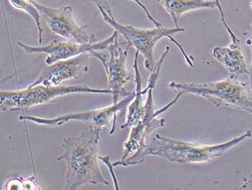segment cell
Instances as JSON below:
<instances>
[{"instance_id":"cell-6","label":"cell","mask_w":252,"mask_h":190,"mask_svg":"<svg viewBox=\"0 0 252 190\" xmlns=\"http://www.w3.org/2000/svg\"><path fill=\"white\" fill-rule=\"evenodd\" d=\"M103 93L113 94L110 89H97L86 85L46 86L38 85L23 90H1L0 108L2 112L25 111L31 107L55 101L57 98L72 93Z\"/></svg>"},{"instance_id":"cell-13","label":"cell","mask_w":252,"mask_h":190,"mask_svg":"<svg viewBox=\"0 0 252 190\" xmlns=\"http://www.w3.org/2000/svg\"><path fill=\"white\" fill-rule=\"evenodd\" d=\"M138 54L139 52L136 51V54H135L134 64H133V69L135 72V83H136L135 96L133 100L130 101V104L127 106L126 122L121 126L122 130L135 125L142 118L145 113L146 105L145 103L144 102L143 96L148 93V90L150 88V85L148 83L145 89L142 90L143 79L138 66Z\"/></svg>"},{"instance_id":"cell-7","label":"cell","mask_w":252,"mask_h":190,"mask_svg":"<svg viewBox=\"0 0 252 190\" xmlns=\"http://www.w3.org/2000/svg\"><path fill=\"white\" fill-rule=\"evenodd\" d=\"M135 96L134 93H131L129 96L124 97L122 100L118 101L117 104H113L110 107L105 108L98 109V110L87 111V112H78V113L67 114L62 115L52 119H46V118L37 117L33 116H26L20 115L19 120L31 121L35 124L40 125L46 126H59L63 125L70 121H79L86 123L89 127H96V128L103 129L108 125L112 119H113V126L110 131V135L114 134L116 130V124L117 120V114L121 112L126 106H128L130 101L133 100Z\"/></svg>"},{"instance_id":"cell-20","label":"cell","mask_w":252,"mask_h":190,"mask_svg":"<svg viewBox=\"0 0 252 190\" xmlns=\"http://www.w3.org/2000/svg\"><path fill=\"white\" fill-rule=\"evenodd\" d=\"M215 1H216V4H217L218 9H219V12H220V20H221L222 23H223V26H225V29H226L228 34H231L233 31L231 30V28L229 27L228 23H227L226 20L225 19V15H224L223 8H222L220 1H219V0H215Z\"/></svg>"},{"instance_id":"cell-4","label":"cell","mask_w":252,"mask_h":190,"mask_svg":"<svg viewBox=\"0 0 252 190\" xmlns=\"http://www.w3.org/2000/svg\"><path fill=\"white\" fill-rule=\"evenodd\" d=\"M169 49H170L169 46H166L162 55L155 65V69L151 72L152 73L148 81V83L150 85V88L148 90L147 98L145 102V113L142 118L130 128L128 138L124 144V153L121 160L126 159L130 155H133L135 152L144 149L146 145L147 144L146 141L149 139L151 134L154 131L161 128L164 126V118H158V116L172 108L175 104H177L180 97L184 94L183 92H179L175 99L168 103L162 108H156L155 101H154L153 90L159 77L161 66L164 63L166 56L169 54Z\"/></svg>"},{"instance_id":"cell-9","label":"cell","mask_w":252,"mask_h":190,"mask_svg":"<svg viewBox=\"0 0 252 190\" xmlns=\"http://www.w3.org/2000/svg\"><path fill=\"white\" fill-rule=\"evenodd\" d=\"M40 12L51 31L56 35L66 38L68 41L75 42L80 44H89L97 42L93 34H88L81 27L73 16L71 6L53 8L43 5L35 0H30Z\"/></svg>"},{"instance_id":"cell-5","label":"cell","mask_w":252,"mask_h":190,"mask_svg":"<svg viewBox=\"0 0 252 190\" xmlns=\"http://www.w3.org/2000/svg\"><path fill=\"white\" fill-rule=\"evenodd\" d=\"M169 87L183 93L200 96L216 107H232L252 114L251 88L250 89L247 84L233 77L200 84L172 81L169 82Z\"/></svg>"},{"instance_id":"cell-18","label":"cell","mask_w":252,"mask_h":190,"mask_svg":"<svg viewBox=\"0 0 252 190\" xmlns=\"http://www.w3.org/2000/svg\"><path fill=\"white\" fill-rule=\"evenodd\" d=\"M130 1H134L135 3H136L145 12L146 16H147L148 19L150 20L151 22L155 24V26L157 27H161L163 26L160 22H158V20H156L155 18H154L153 15L149 12V10H148L147 7H146L145 4L144 3L141 2L140 0H130Z\"/></svg>"},{"instance_id":"cell-10","label":"cell","mask_w":252,"mask_h":190,"mask_svg":"<svg viewBox=\"0 0 252 190\" xmlns=\"http://www.w3.org/2000/svg\"><path fill=\"white\" fill-rule=\"evenodd\" d=\"M118 37V33L114 31L111 37L102 40L89 44H80L72 41H59L54 40L46 46H33L26 43L18 42V44L27 54H47L46 65H51L61 60H68L77 57L85 53H90L93 51H104L107 49L109 45L113 43Z\"/></svg>"},{"instance_id":"cell-21","label":"cell","mask_w":252,"mask_h":190,"mask_svg":"<svg viewBox=\"0 0 252 190\" xmlns=\"http://www.w3.org/2000/svg\"><path fill=\"white\" fill-rule=\"evenodd\" d=\"M246 43L247 46H250V49H251L252 54V25L250 29H249L248 32H247V38L246 40ZM250 88H251L252 92V62L251 65V69L250 70Z\"/></svg>"},{"instance_id":"cell-12","label":"cell","mask_w":252,"mask_h":190,"mask_svg":"<svg viewBox=\"0 0 252 190\" xmlns=\"http://www.w3.org/2000/svg\"><path fill=\"white\" fill-rule=\"evenodd\" d=\"M231 39V42L228 46L214 48L212 57L236 77L250 75V70L241 47L240 38L236 35Z\"/></svg>"},{"instance_id":"cell-22","label":"cell","mask_w":252,"mask_h":190,"mask_svg":"<svg viewBox=\"0 0 252 190\" xmlns=\"http://www.w3.org/2000/svg\"><path fill=\"white\" fill-rule=\"evenodd\" d=\"M251 7H252V2H251Z\"/></svg>"},{"instance_id":"cell-11","label":"cell","mask_w":252,"mask_h":190,"mask_svg":"<svg viewBox=\"0 0 252 190\" xmlns=\"http://www.w3.org/2000/svg\"><path fill=\"white\" fill-rule=\"evenodd\" d=\"M92 57L90 53H85L68 60H61L42 70L40 76L29 86L43 85L57 86L63 81L80 78L88 71V62Z\"/></svg>"},{"instance_id":"cell-17","label":"cell","mask_w":252,"mask_h":190,"mask_svg":"<svg viewBox=\"0 0 252 190\" xmlns=\"http://www.w3.org/2000/svg\"><path fill=\"white\" fill-rule=\"evenodd\" d=\"M99 159L102 160L104 163L108 167L109 170H110V174H111L112 178H113V183H114L115 188H116V190H119V187H118V180H117L116 174H115L114 170H113V163H111L110 160V157L109 156H99Z\"/></svg>"},{"instance_id":"cell-16","label":"cell","mask_w":252,"mask_h":190,"mask_svg":"<svg viewBox=\"0 0 252 190\" xmlns=\"http://www.w3.org/2000/svg\"><path fill=\"white\" fill-rule=\"evenodd\" d=\"M3 189L6 190H40L36 179L32 177L29 178L23 177H15L7 180L4 185Z\"/></svg>"},{"instance_id":"cell-14","label":"cell","mask_w":252,"mask_h":190,"mask_svg":"<svg viewBox=\"0 0 252 190\" xmlns=\"http://www.w3.org/2000/svg\"><path fill=\"white\" fill-rule=\"evenodd\" d=\"M173 20L175 27L180 17L190 11L217 7L215 0H158Z\"/></svg>"},{"instance_id":"cell-1","label":"cell","mask_w":252,"mask_h":190,"mask_svg":"<svg viewBox=\"0 0 252 190\" xmlns=\"http://www.w3.org/2000/svg\"><path fill=\"white\" fill-rule=\"evenodd\" d=\"M252 130L246 131L233 139L214 145H201L190 142L171 139L156 135L142 151L124 160H117L113 166H136L143 163L146 155H154L177 163H201L220 158L229 149L251 138Z\"/></svg>"},{"instance_id":"cell-2","label":"cell","mask_w":252,"mask_h":190,"mask_svg":"<svg viewBox=\"0 0 252 190\" xmlns=\"http://www.w3.org/2000/svg\"><path fill=\"white\" fill-rule=\"evenodd\" d=\"M102 129L89 127L74 136L65 138L57 160L66 166L63 189L76 190L86 185H109L99 166L98 149Z\"/></svg>"},{"instance_id":"cell-19","label":"cell","mask_w":252,"mask_h":190,"mask_svg":"<svg viewBox=\"0 0 252 190\" xmlns=\"http://www.w3.org/2000/svg\"><path fill=\"white\" fill-rule=\"evenodd\" d=\"M95 4L96 6H99L102 7L103 10L106 11L107 13L110 16H113V12L110 8V4H109L108 0H91Z\"/></svg>"},{"instance_id":"cell-15","label":"cell","mask_w":252,"mask_h":190,"mask_svg":"<svg viewBox=\"0 0 252 190\" xmlns=\"http://www.w3.org/2000/svg\"><path fill=\"white\" fill-rule=\"evenodd\" d=\"M10 2L15 8L29 14L32 20L35 22V25H36L38 31L39 44L41 45L43 43V29H42L41 23H40L41 15H40L38 9L30 0H10Z\"/></svg>"},{"instance_id":"cell-8","label":"cell","mask_w":252,"mask_h":190,"mask_svg":"<svg viewBox=\"0 0 252 190\" xmlns=\"http://www.w3.org/2000/svg\"><path fill=\"white\" fill-rule=\"evenodd\" d=\"M118 37L107 47V53L102 51H93L90 52L92 57H95L105 68L107 77L108 89L113 91V104H117L121 97H126L131 94L124 86L132 79V75L127 69V60L128 46L123 50L118 43Z\"/></svg>"},{"instance_id":"cell-3","label":"cell","mask_w":252,"mask_h":190,"mask_svg":"<svg viewBox=\"0 0 252 190\" xmlns=\"http://www.w3.org/2000/svg\"><path fill=\"white\" fill-rule=\"evenodd\" d=\"M99 9L102 18L112 28L122 36L127 42V46H133L137 51L141 53L144 58V66L146 70L152 72L155 69V57L154 53L156 45L160 40L164 38H167L180 49L188 65L190 68H194L193 58L189 57L185 52L184 48L181 43L177 41L173 36L177 33L184 32L185 29L180 27L166 28L157 27L153 29H138L130 25H124L118 23L115 18L114 15L110 16L107 13L106 11L102 7L97 6Z\"/></svg>"}]
</instances>
